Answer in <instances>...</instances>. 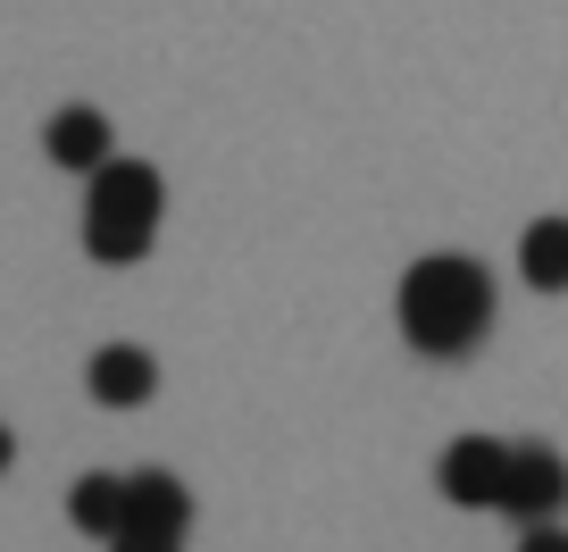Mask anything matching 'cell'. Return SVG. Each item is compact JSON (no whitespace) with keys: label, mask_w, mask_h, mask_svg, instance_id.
Returning a JSON list of instances; mask_svg holds the SVG:
<instances>
[{"label":"cell","mask_w":568,"mask_h":552,"mask_svg":"<svg viewBox=\"0 0 568 552\" xmlns=\"http://www.w3.org/2000/svg\"><path fill=\"white\" fill-rule=\"evenodd\" d=\"M393 310H402L409 352H426V360H468L485 335H494V277H485L468 251H426V260L402 277Z\"/></svg>","instance_id":"obj_1"},{"label":"cell","mask_w":568,"mask_h":552,"mask_svg":"<svg viewBox=\"0 0 568 552\" xmlns=\"http://www.w3.org/2000/svg\"><path fill=\"white\" fill-rule=\"evenodd\" d=\"M160 210H168V184L151 160H109L92 168V193H84V251L101 268H134L142 251L160 243Z\"/></svg>","instance_id":"obj_2"},{"label":"cell","mask_w":568,"mask_h":552,"mask_svg":"<svg viewBox=\"0 0 568 552\" xmlns=\"http://www.w3.org/2000/svg\"><path fill=\"white\" fill-rule=\"evenodd\" d=\"M435 485L460 511H501V485H510V444L501 435H452L444 461H435Z\"/></svg>","instance_id":"obj_3"},{"label":"cell","mask_w":568,"mask_h":552,"mask_svg":"<svg viewBox=\"0 0 568 552\" xmlns=\"http://www.w3.org/2000/svg\"><path fill=\"white\" fill-rule=\"evenodd\" d=\"M501 511L518 528H544L568 511V461L551 444H510V485H501Z\"/></svg>","instance_id":"obj_4"},{"label":"cell","mask_w":568,"mask_h":552,"mask_svg":"<svg viewBox=\"0 0 568 552\" xmlns=\"http://www.w3.org/2000/svg\"><path fill=\"white\" fill-rule=\"evenodd\" d=\"M84 385H92L101 410H142L160 393V360L142 352V343H101V352L84 360Z\"/></svg>","instance_id":"obj_5"},{"label":"cell","mask_w":568,"mask_h":552,"mask_svg":"<svg viewBox=\"0 0 568 552\" xmlns=\"http://www.w3.org/2000/svg\"><path fill=\"white\" fill-rule=\"evenodd\" d=\"M42 151H51V168H75V177H92V168L118 160V151H109V118H101L92 101L51 109V126H42Z\"/></svg>","instance_id":"obj_6"},{"label":"cell","mask_w":568,"mask_h":552,"mask_svg":"<svg viewBox=\"0 0 568 552\" xmlns=\"http://www.w3.org/2000/svg\"><path fill=\"white\" fill-rule=\"evenodd\" d=\"M125 528H168V535H184V528H193V494H184L168 469H134V478H125Z\"/></svg>","instance_id":"obj_7"},{"label":"cell","mask_w":568,"mask_h":552,"mask_svg":"<svg viewBox=\"0 0 568 552\" xmlns=\"http://www.w3.org/2000/svg\"><path fill=\"white\" fill-rule=\"evenodd\" d=\"M68 519L109 544V535L125 528V469H92V478H75L68 485Z\"/></svg>","instance_id":"obj_8"},{"label":"cell","mask_w":568,"mask_h":552,"mask_svg":"<svg viewBox=\"0 0 568 552\" xmlns=\"http://www.w3.org/2000/svg\"><path fill=\"white\" fill-rule=\"evenodd\" d=\"M518 277L535 293H568V218H535L518 234Z\"/></svg>","instance_id":"obj_9"},{"label":"cell","mask_w":568,"mask_h":552,"mask_svg":"<svg viewBox=\"0 0 568 552\" xmlns=\"http://www.w3.org/2000/svg\"><path fill=\"white\" fill-rule=\"evenodd\" d=\"M109 552H184V535H168V528H118V535H109Z\"/></svg>","instance_id":"obj_10"},{"label":"cell","mask_w":568,"mask_h":552,"mask_svg":"<svg viewBox=\"0 0 568 552\" xmlns=\"http://www.w3.org/2000/svg\"><path fill=\"white\" fill-rule=\"evenodd\" d=\"M518 552H568V528H560V519H544V528L518 535Z\"/></svg>","instance_id":"obj_11"},{"label":"cell","mask_w":568,"mask_h":552,"mask_svg":"<svg viewBox=\"0 0 568 552\" xmlns=\"http://www.w3.org/2000/svg\"><path fill=\"white\" fill-rule=\"evenodd\" d=\"M9 461H18V435H9V428H0V478H9Z\"/></svg>","instance_id":"obj_12"}]
</instances>
